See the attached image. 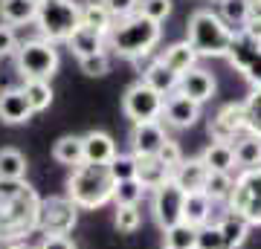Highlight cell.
<instances>
[{"instance_id": "46", "label": "cell", "mask_w": 261, "mask_h": 249, "mask_svg": "<svg viewBox=\"0 0 261 249\" xmlns=\"http://www.w3.org/2000/svg\"><path fill=\"white\" fill-rule=\"evenodd\" d=\"M241 32H244V38H247V41H252V44L261 46V18H250L241 26Z\"/></svg>"}, {"instance_id": "44", "label": "cell", "mask_w": 261, "mask_h": 249, "mask_svg": "<svg viewBox=\"0 0 261 249\" xmlns=\"http://www.w3.org/2000/svg\"><path fill=\"white\" fill-rule=\"evenodd\" d=\"M15 49H18V35H15V29L6 26V23H0V58L15 56Z\"/></svg>"}, {"instance_id": "20", "label": "cell", "mask_w": 261, "mask_h": 249, "mask_svg": "<svg viewBox=\"0 0 261 249\" xmlns=\"http://www.w3.org/2000/svg\"><path fill=\"white\" fill-rule=\"evenodd\" d=\"M157 61L163 67H168L171 73H177L183 75L186 70H192V67H197V56H195V49L186 44V41H177V44H168L163 52L157 56Z\"/></svg>"}, {"instance_id": "18", "label": "cell", "mask_w": 261, "mask_h": 249, "mask_svg": "<svg viewBox=\"0 0 261 249\" xmlns=\"http://www.w3.org/2000/svg\"><path fill=\"white\" fill-rule=\"evenodd\" d=\"M32 119V107H29L27 96L20 87H12V90L0 93V122L6 125H23V122Z\"/></svg>"}, {"instance_id": "41", "label": "cell", "mask_w": 261, "mask_h": 249, "mask_svg": "<svg viewBox=\"0 0 261 249\" xmlns=\"http://www.w3.org/2000/svg\"><path fill=\"white\" fill-rule=\"evenodd\" d=\"M195 249H224V238H221L218 223H206V226H200V229H197Z\"/></svg>"}, {"instance_id": "5", "label": "cell", "mask_w": 261, "mask_h": 249, "mask_svg": "<svg viewBox=\"0 0 261 249\" xmlns=\"http://www.w3.org/2000/svg\"><path fill=\"white\" fill-rule=\"evenodd\" d=\"M35 23L44 41H49V44L67 41L75 29L82 26L79 3L75 0H38Z\"/></svg>"}, {"instance_id": "38", "label": "cell", "mask_w": 261, "mask_h": 249, "mask_svg": "<svg viewBox=\"0 0 261 249\" xmlns=\"http://www.w3.org/2000/svg\"><path fill=\"white\" fill-rule=\"evenodd\" d=\"M137 15L154 20V23H163L171 15V0H137Z\"/></svg>"}, {"instance_id": "48", "label": "cell", "mask_w": 261, "mask_h": 249, "mask_svg": "<svg viewBox=\"0 0 261 249\" xmlns=\"http://www.w3.org/2000/svg\"><path fill=\"white\" fill-rule=\"evenodd\" d=\"M9 249H29V246H20V243H15V246H9Z\"/></svg>"}, {"instance_id": "8", "label": "cell", "mask_w": 261, "mask_h": 249, "mask_svg": "<svg viewBox=\"0 0 261 249\" xmlns=\"http://www.w3.org/2000/svg\"><path fill=\"white\" fill-rule=\"evenodd\" d=\"M79 220V209L70 197H47L38 203L35 214V229H41L44 235H70Z\"/></svg>"}, {"instance_id": "36", "label": "cell", "mask_w": 261, "mask_h": 249, "mask_svg": "<svg viewBox=\"0 0 261 249\" xmlns=\"http://www.w3.org/2000/svg\"><path fill=\"white\" fill-rule=\"evenodd\" d=\"M142 194H145V188L137 180H122V183L113 185V203L116 206H137L142 200Z\"/></svg>"}, {"instance_id": "16", "label": "cell", "mask_w": 261, "mask_h": 249, "mask_svg": "<svg viewBox=\"0 0 261 249\" xmlns=\"http://www.w3.org/2000/svg\"><path fill=\"white\" fill-rule=\"evenodd\" d=\"M163 116L171 128H192L197 119H200V104L189 102L186 96L180 93H171L163 104Z\"/></svg>"}, {"instance_id": "13", "label": "cell", "mask_w": 261, "mask_h": 249, "mask_svg": "<svg viewBox=\"0 0 261 249\" xmlns=\"http://www.w3.org/2000/svg\"><path fill=\"white\" fill-rule=\"evenodd\" d=\"M177 93L195 104L209 102L215 96V75L209 70H203V67H192V70H186L177 78Z\"/></svg>"}, {"instance_id": "42", "label": "cell", "mask_w": 261, "mask_h": 249, "mask_svg": "<svg viewBox=\"0 0 261 249\" xmlns=\"http://www.w3.org/2000/svg\"><path fill=\"white\" fill-rule=\"evenodd\" d=\"M157 159L166 168H171V171H174V168L183 162V151H180V145L174 142V139H166V142H163V148L157 151Z\"/></svg>"}, {"instance_id": "6", "label": "cell", "mask_w": 261, "mask_h": 249, "mask_svg": "<svg viewBox=\"0 0 261 249\" xmlns=\"http://www.w3.org/2000/svg\"><path fill=\"white\" fill-rule=\"evenodd\" d=\"M15 61H18V73L23 81H49L58 70V49L44 38H29L15 49Z\"/></svg>"}, {"instance_id": "19", "label": "cell", "mask_w": 261, "mask_h": 249, "mask_svg": "<svg viewBox=\"0 0 261 249\" xmlns=\"http://www.w3.org/2000/svg\"><path fill=\"white\" fill-rule=\"evenodd\" d=\"M79 18H82V26L93 29V32H99V35L108 38V32L113 29V15L108 12V6H105V0H87V3H82L79 6Z\"/></svg>"}, {"instance_id": "39", "label": "cell", "mask_w": 261, "mask_h": 249, "mask_svg": "<svg viewBox=\"0 0 261 249\" xmlns=\"http://www.w3.org/2000/svg\"><path fill=\"white\" fill-rule=\"evenodd\" d=\"M113 223H116V229L125 232V235L137 232L140 229V223H142L140 206H116V217H113Z\"/></svg>"}, {"instance_id": "22", "label": "cell", "mask_w": 261, "mask_h": 249, "mask_svg": "<svg viewBox=\"0 0 261 249\" xmlns=\"http://www.w3.org/2000/svg\"><path fill=\"white\" fill-rule=\"evenodd\" d=\"M38 15V0H0V20L6 26L32 23Z\"/></svg>"}, {"instance_id": "17", "label": "cell", "mask_w": 261, "mask_h": 249, "mask_svg": "<svg viewBox=\"0 0 261 249\" xmlns=\"http://www.w3.org/2000/svg\"><path fill=\"white\" fill-rule=\"evenodd\" d=\"M82 151H84V162H99V165H108V162L119 154L113 136L105 133V130H90V133H84Z\"/></svg>"}, {"instance_id": "33", "label": "cell", "mask_w": 261, "mask_h": 249, "mask_svg": "<svg viewBox=\"0 0 261 249\" xmlns=\"http://www.w3.org/2000/svg\"><path fill=\"white\" fill-rule=\"evenodd\" d=\"M163 232H166V249H195V238H197L195 226L174 223V226H168Z\"/></svg>"}, {"instance_id": "34", "label": "cell", "mask_w": 261, "mask_h": 249, "mask_svg": "<svg viewBox=\"0 0 261 249\" xmlns=\"http://www.w3.org/2000/svg\"><path fill=\"white\" fill-rule=\"evenodd\" d=\"M232 174H221V171H209V177H206L203 183V194L212 200V203H218V200H226L229 197V191H232Z\"/></svg>"}, {"instance_id": "29", "label": "cell", "mask_w": 261, "mask_h": 249, "mask_svg": "<svg viewBox=\"0 0 261 249\" xmlns=\"http://www.w3.org/2000/svg\"><path fill=\"white\" fill-rule=\"evenodd\" d=\"M53 157L61 162V165H82L84 162V151H82V136H61L53 148Z\"/></svg>"}, {"instance_id": "9", "label": "cell", "mask_w": 261, "mask_h": 249, "mask_svg": "<svg viewBox=\"0 0 261 249\" xmlns=\"http://www.w3.org/2000/svg\"><path fill=\"white\" fill-rule=\"evenodd\" d=\"M163 104H166V99L157 90H151L142 78L130 84L128 90H125V96H122V110H125V116L134 125H140V122H157L163 116Z\"/></svg>"}, {"instance_id": "40", "label": "cell", "mask_w": 261, "mask_h": 249, "mask_svg": "<svg viewBox=\"0 0 261 249\" xmlns=\"http://www.w3.org/2000/svg\"><path fill=\"white\" fill-rule=\"evenodd\" d=\"M79 67H82L84 75L90 78H99V75H108L111 73V52H96V56H87V58H79Z\"/></svg>"}, {"instance_id": "4", "label": "cell", "mask_w": 261, "mask_h": 249, "mask_svg": "<svg viewBox=\"0 0 261 249\" xmlns=\"http://www.w3.org/2000/svg\"><path fill=\"white\" fill-rule=\"evenodd\" d=\"M41 197L29 183H23L15 197H0V240H20L35 229V214Z\"/></svg>"}, {"instance_id": "45", "label": "cell", "mask_w": 261, "mask_h": 249, "mask_svg": "<svg viewBox=\"0 0 261 249\" xmlns=\"http://www.w3.org/2000/svg\"><path fill=\"white\" fill-rule=\"evenodd\" d=\"M38 249H79L67 235H44V240L38 243Z\"/></svg>"}, {"instance_id": "1", "label": "cell", "mask_w": 261, "mask_h": 249, "mask_svg": "<svg viewBox=\"0 0 261 249\" xmlns=\"http://www.w3.org/2000/svg\"><path fill=\"white\" fill-rule=\"evenodd\" d=\"M160 38H163L160 23L142 18V15H130V18H122L113 23V29L105 38V46L113 56L140 61L142 56H148L151 49L160 44Z\"/></svg>"}, {"instance_id": "26", "label": "cell", "mask_w": 261, "mask_h": 249, "mask_svg": "<svg viewBox=\"0 0 261 249\" xmlns=\"http://www.w3.org/2000/svg\"><path fill=\"white\" fill-rule=\"evenodd\" d=\"M200 159H203V165L209 171H221V174H232V168H235V154H232L229 142H212L200 154Z\"/></svg>"}, {"instance_id": "10", "label": "cell", "mask_w": 261, "mask_h": 249, "mask_svg": "<svg viewBox=\"0 0 261 249\" xmlns=\"http://www.w3.org/2000/svg\"><path fill=\"white\" fill-rule=\"evenodd\" d=\"M226 61L252 84V90L261 87V46L252 44V41H247L244 32H241V26L232 29V49H229Z\"/></svg>"}, {"instance_id": "37", "label": "cell", "mask_w": 261, "mask_h": 249, "mask_svg": "<svg viewBox=\"0 0 261 249\" xmlns=\"http://www.w3.org/2000/svg\"><path fill=\"white\" fill-rule=\"evenodd\" d=\"M108 171H111L113 183L137 180V159H134V154H116V157L108 162Z\"/></svg>"}, {"instance_id": "43", "label": "cell", "mask_w": 261, "mask_h": 249, "mask_svg": "<svg viewBox=\"0 0 261 249\" xmlns=\"http://www.w3.org/2000/svg\"><path fill=\"white\" fill-rule=\"evenodd\" d=\"M105 6H108V12L113 15V20L137 15V0H105Z\"/></svg>"}, {"instance_id": "49", "label": "cell", "mask_w": 261, "mask_h": 249, "mask_svg": "<svg viewBox=\"0 0 261 249\" xmlns=\"http://www.w3.org/2000/svg\"><path fill=\"white\" fill-rule=\"evenodd\" d=\"M215 3H221V0H215Z\"/></svg>"}, {"instance_id": "15", "label": "cell", "mask_w": 261, "mask_h": 249, "mask_svg": "<svg viewBox=\"0 0 261 249\" xmlns=\"http://www.w3.org/2000/svg\"><path fill=\"white\" fill-rule=\"evenodd\" d=\"M206 177H209V168L203 165L200 157H195V159H183V162L171 171V183L177 185L183 194H192V191H203Z\"/></svg>"}, {"instance_id": "23", "label": "cell", "mask_w": 261, "mask_h": 249, "mask_svg": "<svg viewBox=\"0 0 261 249\" xmlns=\"http://www.w3.org/2000/svg\"><path fill=\"white\" fill-rule=\"evenodd\" d=\"M177 78H180V75L171 73L168 67H163L157 58H154L145 70H142V81L148 84L151 90H157L163 99H166V96H171V93H177Z\"/></svg>"}, {"instance_id": "7", "label": "cell", "mask_w": 261, "mask_h": 249, "mask_svg": "<svg viewBox=\"0 0 261 249\" xmlns=\"http://www.w3.org/2000/svg\"><path fill=\"white\" fill-rule=\"evenodd\" d=\"M226 209L244 217L250 226H261V165L244 168L235 177L232 191L226 197Z\"/></svg>"}, {"instance_id": "28", "label": "cell", "mask_w": 261, "mask_h": 249, "mask_svg": "<svg viewBox=\"0 0 261 249\" xmlns=\"http://www.w3.org/2000/svg\"><path fill=\"white\" fill-rule=\"evenodd\" d=\"M232 154H235V165L241 171L244 168H258L261 165V139L252 136V133H244L241 139H235Z\"/></svg>"}, {"instance_id": "47", "label": "cell", "mask_w": 261, "mask_h": 249, "mask_svg": "<svg viewBox=\"0 0 261 249\" xmlns=\"http://www.w3.org/2000/svg\"><path fill=\"white\" fill-rule=\"evenodd\" d=\"M250 18H261V0H250Z\"/></svg>"}, {"instance_id": "30", "label": "cell", "mask_w": 261, "mask_h": 249, "mask_svg": "<svg viewBox=\"0 0 261 249\" xmlns=\"http://www.w3.org/2000/svg\"><path fill=\"white\" fill-rule=\"evenodd\" d=\"M27 157L15 148H0V180H23Z\"/></svg>"}, {"instance_id": "31", "label": "cell", "mask_w": 261, "mask_h": 249, "mask_svg": "<svg viewBox=\"0 0 261 249\" xmlns=\"http://www.w3.org/2000/svg\"><path fill=\"white\" fill-rule=\"evenodd\" d=\"M20 90H23V96H27L32 113L47 110L49 104H53V87H49V81H27Z\"/></svg>"}, {"instance_id": "3", "label": "cell", "mask_w": 261, "mask_h": 249, "mask_svg": "<svg viewBox=\"0 0 261 249\" xmlns=\"http://www.w3.org/2000/svg\"><path fill=\"white\" fill-rule=\"evenodd\" d=\"M113 177L108 165L99 162H82L73 168L67 180V197L75 203V209H99L113 200Z\"/></svg>"}, {"instance_id": "12", "label": "cell", "mask_w": 261, "mask_h": 249, "mask_svg": "<svg viewBox=\"0 0 261 249\" xmlns=\"http://www.w3.org/2000/svg\"><path fill=\"white\" fill-rule=\"evenodd\" d=\"M183 200H186V194L180 191L171 180L163 183L160 188H154L151 212H154V220L160 223V229H168L174 223H183Z\"/></svg>"}, {"instance_id": "25", "label": "cell", "mask_w": 261, "mask_h": 249, "mask_svg": "<svg viewBox=\"0 0 261 249\" xmlns=\"http://www.w3.org/2000/svg\"><path fill=\"white\" fill-rule=\"evenodd\" d=\"M67 46L73 49L75 58H87V56H96V52H105L108 46H105V35L93 32V29L87 26H79L73 35L67 38Z\"/></svg>"}, {"instance_id": "27", "label": "cell", "mask_w": 261, "mask_h": 249, "mask_svg": "<svg viewBox=\"0 0 261 249\" xmlns=\"http://www.w3.org/2000/svg\"><path fill=\"white\" fill-rule=\"evenodd\" d=\"M218 229H221V238H224V249H241L247 235H250V223L238 214L226 212L224 220L218 223Z\"/></svg>"}, {"instance_id": "32", "label": "cell", "mask_w": 261, "mask_h": 249, "mask_svg": "<svg viewBox=\"0 0 261 249\" xmlns=\"http://www.w3.org/2000/svg\"><path fill=\"white\" fill-rule=\"evenodd\" d=\"M221 20L229 29H238L250 20V0H221Z\"/></svg>"}, {"instance_id": "14", "label": "cell", "mask_w": 261, "mask_h": 249, "mask_svg": "<svg viewBox=\"0 0 261 249\" xmlns=\"http://www.w3.org/2000/svg\"><path fill=\"white\" fill-rule=\"evenodd\" d=\"M166 128H163V122H140V125H134L130 130V151H134V157H157V151L163 148L166 142Z\"/></svg>"}, {"instance_id": "35", "label": "cell", "mask_w": 261, "mask_h": 249, "mask_svg": "<svg viewBox=\"0 0 261 249\" xmlns=\"http://www.w3.org/2000/svg\"><path fill=\"white\" fill-rule=\"evenodd\" d=\"M244 122H247V133L261 139V87L247 96V102H244Z\"/></svg>"}, {"instance_id": "2", "label": "cell", "mask_w": 261, "mask_h": 249, "mask_svg": "<svg viewBox=\"0 0 261 249\" xmlns=\"http://www.w3.org/2000/svg\"><path fill=\"white\" fill-rule=\"evenodd\" d=\"M186 44L195 49L197 58H226L232 49V29L212 9H197L189 18Z\"/></svg>"}, {"instance_id": "11", "label": "cell", "mask_w": 261, "mask_h": 249, "mask_svg": "<svg viewBox=\"0 0 261 249\" xmlns=\"http://www.w3.org/2000/svg\"><path fill=\"white\" fill-rule=\"evenodd\" d=\"M247 133V122H244V102H229L212 116L209 122V136L212 142H229L241 139Z\"/></svg>"}, {"instance_id": "21", "label": "cell", "mask_w": 261, "mask_h": 249, "mask_svg": "<svg viewBox=\"0 0 261 249\" xmlns=\"http://www.w3.org/2000/svg\"><path fill=\"white\" fill-rule=\"evenodd\" d=\"M134 159H137V183L145 191L148 188L154 191V188H160L163 183L171 180V168H166L157 157H134Z\"/></svg>"}, {"instance_id": "24", "label": "cell", "mask_w": 261, "mask_h": 249, "mask_svg": "<svg viewBox=\"0 0 261 249\" xmlns=\"http://www.w3.org/2000/svg\"><path fill=\"white\" fill-rule=\"evenodd\" d=\"M212 206L215 203L206 197L203 191L186 194V200H183V223L195 226V229L206 226V223H209V217H212Z\"/></svg>"}]
</instances>
